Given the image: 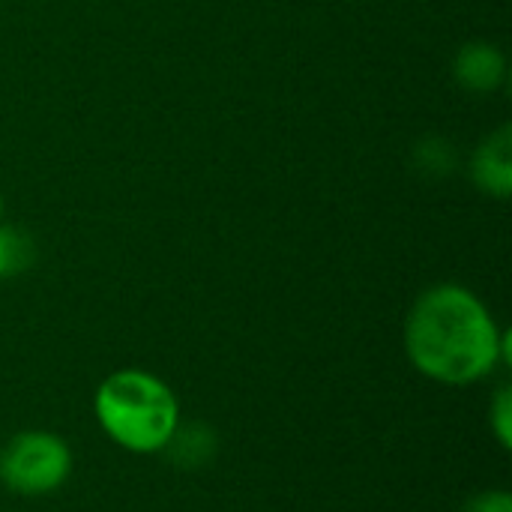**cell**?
<instances>
[{
    "label": "cell",
    "instance_id": "obj_8",
    "mask_svg": "<svg viewBox=\"0 0 512 512\" xmlns=\"http://www.w3.org/2000/svg\"><path fill=\"white\" fill-rule=\"evenodd\" d=\"M414 159H417L420 174H429V177H450L453 168H456V147H453L447 138L432 135V138L417 141Z\"/></svg>",
    "mask_w": 512,
    "mask_h": 512
},
{
    "label": "cell",
    "instance_id": "obj_11",
    "mask_svg": "<svg viewBox=\"0 0 512 512\" xmlns=\"http://www.w3.org/2000/svg\"><path fill=\"white\" fill-rule=\"evenodd\" d=\"M0 216H3V195H0Z\"/></svg>",
    "mask_w": 512,
    "mask_h": 512
},
{
    "label": "cell",
    "instance_id": "obj_2",
    "mask_svg": "<svg viewBox=\"0 0 512 512\" xmlns=\"http://www.w3.org/2000/svg\"><path fill=\"white\" fill-rule=\"evenodd\" d=\"M93 414L120 450L153 456L180 426V399L147 369H117L96 387Z\"/></svg>",
    "mask_w": 512,
    "mask_h": 512
},
{
    "label": "cell",
    "instance_id": "obj_3",
    "mask_svg": "<svg viewBox=\"0 0 512 512\" xmlns=\"http://www.w3.org/2000/svg\"><path fill=\"white\" fill-rule=\"evenodd\" d=\"M72 474L69 444L42 429L18 432L0 450V483L21 498H45L63 489Z\"/></svg>",
    "mask_w": 512,
    "mask_h": 512
},
{
    "label": "cell",
    "instance_id": "obj_5",
    "mask_svg": "<svg viewBox=\"0 0 512 512\" xmlns=\"http://www.w3.org/2000/svg\"><path fill=\"white\" fill-rule=\"evenodd\" d=\"M453 78L462 90L489 96L507 81V57L495 42H465L453 57Z\"/></svg>",
    "mask_w": 512,
    "mask_h": 512
},
{
    "label": "cell",
    "instance_id": "obj_1",
    "mask_svg": "<svg viewBox=\"0 0 512 512\" xmlns=\"http://www.w3.org/2000/svg\"><path fill=\"white\" fill-rule=\"evenodd\" d=\"M405 354L411 366L447 387H468L510 366V330L465 285L426 288L405 318Z\"/></svg>",
    "mask_w": 512,
    "mask_h": 512
},
{
    "label": "cell",
    "instance_id": "obj_4",
    "mask_svg": "<svg viewBox=\"0 0 512 512\" xmlns=\"http://www.w3.org/2000/svg\"><path fill=\"white\" fill-rule=\"evenodd\" d=\"M471 180L474 186L498 201L512 195V126H498L489 132L471 156Z\"/></svg>",
    "mask_w": 512,
    "mask_h": 512
},
{
    "label": "cell",
    "instance_id": "obj_9",
    "mask_svg": "<svg viewBox=\"0 0 512 512\" xmlns=\"http://www.w3.org/2000/svg\"><path fill=\"white\" fill-rule=\"evenodd\" d=\"M489 429L501 450L512 447V387H501L489 405Z\"/></svg>",
    "mask_w": 512,
    "mask_h": 512
},
{
    "label": "cell",
    "instance_id": "obj_6",
    "mask_svg": "<svg viewBox=\"0 0 512 512\" xmlns=\"http://www.w3.org/2000/svg\"><path fill=\"white\" fill-rule=\"evenodd\" d=\"M177 468L183 471H198L204 465H210V459L216 456V435L210 426L204 423H189V426H177L171 441L162 450Z\"/></svg>",
    "mask_w": 512,
    "mask_h": 512
},
{
    "label": "cell",
    "instance_id": "obj_10",
    "mask_svg": "<svg viewBox=\"0 0 512 512\" xmlns=\"http://www.w3.org/2000/svg\"><path fill=\"white\" fill-rule=\"evenodd\" d=\"M462 512H512L510 492H504V489L480 492V495H474V498L465 504V510Z\"/></svg>",
    "mask_w": 512,
    "mask_h": 512
},
{
    "label": "cell",
    "instance_id": "obj_7",
    "mask_svg": "<svg viewBox=\"0 0 512 512\" xmlns=\"http://www.w3.org/2000/svg\"><path fill=\"white\" fill-rule=\"evenodd\" d=\"M36 261V243L15 225H0V279L21 276Z\"/></svg>",
    "mask_w": 512,
    "mask_h": 512
}]
</instances>
